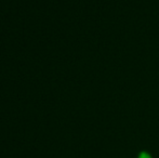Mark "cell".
<instances>
[{
    "label": "cell",
    "mask_w": 159,
    "mask_h": 158,
    "mask_svg": "<svg viewBox=\"0 0 159 158\" xmlns=\"http://www.w3.org/2000/svg\"><path fill=\"white\" fill-rule=\"evenodd\" d=\"M139 158H152V156L148 154V153H146V152H142L140 155H139Z\"/></svg>",
    "instance_id": "1"
}]
</instances>
